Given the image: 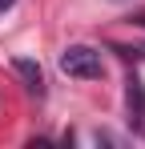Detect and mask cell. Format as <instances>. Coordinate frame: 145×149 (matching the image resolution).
I'll return each mask as SVG.
<instances>
[{"mask_svg": "<svg viewBox=\"0 0 145 149\" xmlns=\"http://www.w3.org/2000/svg\"><path fill=\"white\" fill-rule=\"evenodd\" d=\"M61 73L77 77V81H97V77H105V61L93 45H69L61 52Z\"/></svg>", "mask_w": 145, "mask_h": 149, "instance_id": "1", "label": "cell"}, {"mask_svg": "<svg viewBox=\"0 0 145 149\" xmlns=\"http://www.w3.org/2000/svg\"><path fill=\"white\" fill-rule=\"evenodd\" d=\"M125 109H129V125L141 129L145 125V85L133 73H129V81H125Z\"/></svg>", "mask_w": 145, "mask_h": 149, "instance_id": "2", "label": "cell"}, {"mask_svg": "<svg viewBox=\"0 0 145 149\" xmlns=\"http://www.w3.org/2000/svg\"><path fill=\"white\" fill-rule=\"evenodd\" d=\"M12 73L24 81V89H28V93H36V97L45 93V73H40V65H36V61H28V56H12Z\"/></svg>", "mask_w": 145, "mask_h": 149, "instance_id": "3", "label": "cell"}, {"mask_svg": "<svg viewBox=\"0 0 145 149\" xmlns=\"http://www.w3.org/2000/svg\"><path fill=\"white\" fill-rule=\"evenodd\" d=\"M12 4H16V0H0V12H8V8H12Z\"/></svg>", "mask_w": 145, "mask_h": 149, "instance_id": "4", "label": "cell"}, {"mask_svg": "<svg viewBox=\"0 0 145 149\" xmlns=\"http://www.w3.org/2000/svg\"><path fill=\"white\" fill-rule=\"evenodd\" d=\"M137 24H141V28H145V16H137Z\"/></svg>", "mask_w": 145, "mask_h": 149, "instance_id": "5", "label": "cell"}]
</instances>
